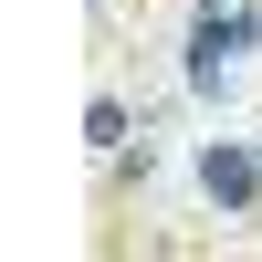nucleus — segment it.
<instances>
[{
	"mask_svg": "<svg viewBox=\"0 0 262 262\" xmlns=\"http://www.w3.org/2000/svg\"><path fill=\"white\" fill-rule=\"evenodd\" d=\"M200 189L221 210H252L262 200V147H210V158H200Z\"/></svg>",
	"mask_w": 262,
	"mask_h": 262,
	"instance_id": "f257e3e1",
	"label": "nucleus"
},
{
	"mask_svg": "<svg viewBox=\"0 0 262 262\" xmlns=\"http://www.w3.org/2000/svg\"><path fill=\"white\" fill-rule=\"evenodd\" d=\"M84 137H95V147H126V105L95 95V105H84Z\"/></svg>",
	"mask_w": 262,
	"mask_h": 262,
	"instance_id": "f03ea898",
	"label": "nucleus"
}]
</instances>
